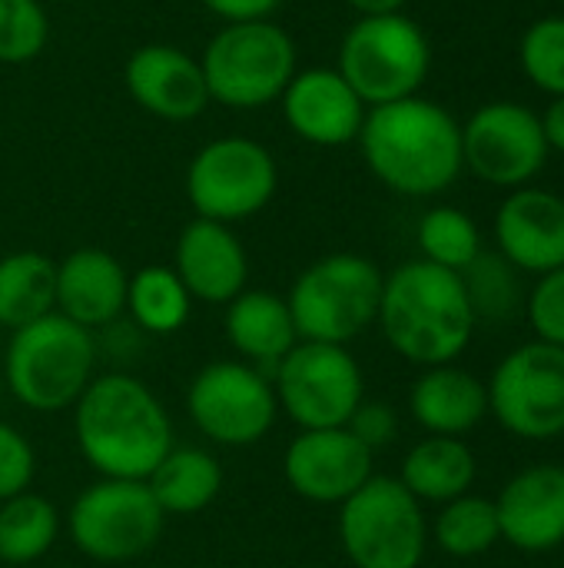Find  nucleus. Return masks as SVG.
<instances>
[{
  "instance_id": "2f4dec72",
  "label": "nucleus",
  "mask_w": 564,
  "mask_h": 568,
  "mask_svg": "<svg viewBox=\"0 0 564 568\" xmlns=\"http://www.w3.org/2000/svg\"><path fill=\"white\" fill-rule=\"evenodd\" d=\"M519 67L545 97L564 93V13L539 17L519 40Z\"/></svg>"
},
{
  "instance_id": "c756f323",
  "label": "nucleus",
  "mask_w": 564,
  "mask_h": 568,
  "mask_svg": "<svg viewBox=\"0 0 564 568\" xmlns=\"http://www.w3.org/2000/svg\"><path fill=\"white\" fill-rule=\"evenodd\" d=\"M475 323H505L515 313L525 310V290H522V273L502 256V253H479L462 273Z\"/></svg>"
},
{
  "instance_id": "0eeeda50",
  "label": "nucleus",
  "mask_w": 564,
  "mask_h": 568,
  "mask_svg": "<svg viewBox=\"0 0 564 568\" xmlns=\"http://www.w3.org/2000/svg\"><path fill=\"white\" fill-rule=\"evenodd\" d=\"M336 70L366 106L416 97L432 70V43L409 13L359 17L339 43Z\"/></svg>"
},
{
  "instance_id": "1a4fd4ad",
  "label": "nucleus",
  "mask_w": 564,
  "mask_h": 568,
  "mask_svg": "<svg viewBox=\"0 0 564 568\" xmlns=\"http://www.w3.org/2000/svg\"><path fill=\"white\" fill-rule=\"evenodd\" d=\"M279 190V166L269 146L253 136H216L186 166V200L203 220L239 223L263 213Z\"/></svg>"
},
{
  "instance_id": "f03ea898",
  "label": "nucleus",
  "mask_w": 564,
  "mask_h": 568,
  "mask_svg": "<svg viewBox=\"0 0 564 568\" xmlns=\"http://www.w3.org/2000/svg\"><path fill=\"white\" fill-rule=\"evenodd\" d=\"M73 436L83 459L103 479H136L163 463L173 449V426L153 389L126 373L90 379L73 403Z\"/></svg>"
},
{
  "instance_id": "e433bc0d",
  "label": "nucleus",
  "mask_w": 564,
  "mask_h": 568,
  "mask_svg": "<svg viewBox=\"0 0 564 568\" xmlns=\"http://www.w3.org/2000/svg\"><path fill=\"white\" fill-rule=\"evenodd\" d=\"M213 17L226 23H243V20H273V13L283 7V0H199Z\"/></svg>"
},
{
  "instance_id": "412c9836",
  "label": "nucleus",
  "mask_w": 564,
  "mask_h": 568,
  "mask_svg": "<svg viewBox=\"0 0 564 568\" xmlns=\"http://www.w3.org/2000/svg\"><path fill=\"white\" fill-rule=\"evenodd\" d=\"M130 273L96 246H80L57 263V313L83 329L110 326L126 310Z\"/></svg>"
},
{
  "instance_id": "f257e3e1",
  "label": "nucleus",
  "mask_w": 564,
  "mask_h": 568,
  "mask_svg": "<svg viewBox=\"0 0 564 568\" xmlns=\"http://www.w3.org/2000/svg\"><path fill=\"white\" fill-rule=\"evenodd\" d=\"M359 150L369 173L392 193L425 200L462 176V123L435 100L416 93L369 106Z\"/></svg>"
},
{
  "instance_id": "6ab92c4d",
  "label": "nucleus",
  "mask_w": 564,
  "mask_h": 568,
  "mask_svg": "<svg viewBox=\"0 0 564 568\" xmlns=\"http://www.w3.org/2000/svg\"><path fill=\"white\" fill-rule=\"evenodd\" d=\"M173 270L193 300L226 306L246 290L249 256L233 226L196 216L176 236Z\"/></svg>"
},
{
  "instance_id": "a878e982",
  "label": "nucleus",
  "mask_w": 564,
  "mask_h": 568,
  "mask_svg": "<svg viewBox=\"0 0 564 568\" xmlns=\"http://www.w3.org/2000/svg\"><path fill=\"white\" fill-rule=\"evenodd\" d=\"M57 310V263L37 250L0 260V326L20 329Z\"/></svg>"
},
{
  "instance_id": "20e7f679",
  "label": "nucleus",
  "mask_w": 564,
  "mask_h": 568,
  "mask_svg": "<svg viewBox=\"0 0 564 568\" xmlns=\"http://www.w3.org/2000/svg\"><path fill=\"white\" fill-rule=\"evenodd\" d=\"M96 346L90 329L57 310L13 329L3 356L10 396L33 413L70 409L93 379Z\"/></svg>"
},
{
  "instance_id": "7c9ffc66",
  "label": "nucleus",
  "mask_w": 564,
  "mask_h": 568,
  "mask_svg": "<svg viewBox=\"0 0 564 568\" xmlns=\"http://www.w3.org/2000/svg\"><path fill=\"white\" fill-rule=\"evenodd\" d=\"M416 240H419L422 260L452 273H462L482 253L479 223L459 206H432L429 213H422Z\"/></svg>"
},
{
  "instance_id": "c9c22d12",
  "label": "nucleus",
  "mask_w": 564,
  "mask_h": 568,
  "mask_svg": "<svg viewBox=\"0 0 564 568\" xmlns=\"http://www.w3.org/2000/svg\"><path fill=\"white\" fill-rule=\"evenodd\" d=\"M346 429L366 446V449H386L396 433H399V416L389 403H379V399H362L359 409L352 413V419L346 423Z\"/></svg>"
},
{
  "instance_id": "5701e85b",
  "label": "nucleus",
  "mask_w": 564,
  "mask_h": 568,
  "mask_svg": "<svg viewBox=\"0 0 564 568\" xmlns=\"http://www.w3.org/2000/svg\"><path fill=\"white\" fill-rule=\"evenodd\" d=\"M226 339L229 346L259 366H276L296 343V323L286 296L266 290H243L233 303H226Z\"/></svg>"
},
{
  "instance_id": "9d476101",
  "label": "nucleus",
  "mask_w": 564,
  "mask_h": 568,
  "mask_svg": "<svg viewBox=\"0 0 564 568\" xmlns=\"http://www.w3.org/2000/svg\"><path fill=\"white\" fill-rule=\"evenodd\" d=\"M163 529L166 513L136 479H100L66 513L70 542L93 562H133L163 539Z\"/></svg>"
},
{
  "instance_id": "c85d7f7f",
  "label": "nucleus",
  "mask_w": 564,
  "mask_h": 568,
  "mask_svg": "<svg viewBox=\"0 0 564 568\" xmlns=\"http://www.w3.org/2000/svg\"><path fill=\"white\" fill-rule=\"evenodd\" d=\"M432 539L452 559L485 556L495 542H502L495 503L485 496H472V493L445 503L442 513L435 516Z\"/></svg>"
},
{
  "instance_id": "a211bd4d",
  "label": "nucleus",
  "mask_w": 564,
  "mask_h": 568,
  "mask_svg": "<svg viewBox=\"0 0 564 568\" xmlns=\"http://www.w3.org/2000/svg\"><path fill=\"white\" fill-rule=\"evenodd\" d=\"M495 246L519 273L564 266V196L532 183L509 190L495 213Z\"/></svg>"
},
{
  "instance_id": "ddd939ff",
  "label": "nucleus",
  "mask_w": 564,
  "mask_h": 568,
  "mask_svg": "<svg viewBox=\"0 0 564 568\" xmlns=\"http://www.w3.org/2000/svg\"><path fill=\"white\" fill-rule=\"evenodd\" d=\"M186 409L193 426L216 446H256L279 416L273 379L239 359L203 366L186 389Z\"/></svg>"
},
{
  "instance_id": "cd10ccee",
  "label": "nucleus",
  "mask_w": 564,
  "mask_h": 568,
  "mask_svg": "<svg viewBox=\"0 0 564 568\" xmlns=\"http://www.w3.org/2000/svg\"><path fill=\"white\" fill-rule=\"evenodd\" d=\"M126 310L140 329L156 333V336H170V333L186 326L189 310H193V296L186 293V286L173 266L153 263V266H143L130 276Z\"/></svg>"
},
{
  "instance_id": "72a5a7b5",
  "label": "nucleus",
  "mask_w": 564,
  "mask_h": 568,
  "mask_svg": "<svg viewBox=\"0 0 564 568\" xmlns=\"http://www.w3.org/2000/svg\"><path fill=\"white\" fill-rule=\"evenodd\" d=\"M525 316L539 343L564 349V266L535 280L525 293Z\"/></svg>"
},
{
  "instance_id": "f8f14e48",
  "label": "nucleus",
  "mask_w": 564,
  "mask_h": 568,
  "mask_svg": "<svg viewBox=\"0 0 564 568\" xmlns=\"http://www.w3.org/2000/svg\"><path fill=\"white\" fill-rule=\"evenodd\" d=\"M489 413L499 426L529 443L564 436V349L525 343L512 349L485 383Z\"/></svg>"
},
{
  "instance_id": "393cba45",
  "label": "nucleus",
  "mask_w": 564,
  "mask_h": 568,
  "mask_svg": "<svg viewBox=\"0 0 564 568\" xmlns=\"http://www.w3.org/2000/svg\"><path fill=\"white\" fill-rule=\"evenodd\" d=\"M146 489L166 516H196L213 506L223 489V466L206 449H170L146 476Z\"/></svg>"
},
{
  "instance_id": "473e14b6",
  "label": "nucleus",
  "mask_w": 564,
  "mask_h": 568,
  "mask_svg": "<svg viewBox=\"0 0 564 568\" xmlns=\"http://www.w3.org/2000/svg\"><path fill=\"white\" fill-rule=\"evenodd\" d=\"M50 17L40 0H0V63L20 67L43 53Z\"/></svg>"
},
{
  "instance_id": "2eb2a0df",
  "label": "nucleus",
  "mask_w": 564,
  "mask_h": 568,
  "mask_svg": "<svg viewBox=\"0 0 564 568\" xmlns=\"http://www.w3.org/2000/svg\"><path fill=\"white\" fill-rule=\"evenodd\" d=\"M372 449H366L346 426L339 429H299L286 446L283 476L286 486L316 506H342L356 496L372 473Z\"/></svg>"
},
{
  "instance_id": "9b49d317",
  "label": "nucleus",
  "mask_w": 564,
  "mask_h": 568,
  "mask_svg": "<svg viewBox=\"0 0 564 568\" xmlns=\"http://www.w3.org/2000/svg\"><path fill=\"white\" fill-rule=\"evenodd\" d=\"M273 393L299 429H339L366 399V379L346 346L299 339L273 366Z\"/></svg>"
},
{
  "instance_id": "dca6fc26",
  "label": "nucleus",
  "mask_w": 564,
  "mask_h": 568,
  "mask_svg": "<svg viewBox=\"0 0 564 568\" xmlns=\"http://www.w3.org/2000/svg\"><path fill=\"white\" fill-rule=\"evenodd\" d=\"M279 110L293 136L322 150L356 143L369 113L362 97L346 83L336 67L296 70V77L279 97Z\"/></svg>"
},
{
  "instance_id": "7ed1b4c3",
  "label": "nucleus",
  "mask_w": 564,
  "mask_h": 568,
  "mask_svg": "<svg viewBox=\"0 0 564 568\" xmlns=\"http://www.w3.org/2000/svg\"><path fill=\"white\" fill-rule=\"evenodd\" d=\"M376 323L402 359L425 369L455 363L475 333V313L462 276L422 256L386 276Z\"/></svg>"
},
{
  "instance_id": "aec40b11",
  "label": "nucleus",
  "mask_w": 564,
  "mask_h": 568,
  "mask_svg": "<svg viewBox=\"0 0 564 568\" xmlns=\"http://www.w3.org/2000/svg\"><path fill=\"white\" fill-rule=\"evenodd\" d=\"M502 539L522 552H552L564 546V466L542 463L512 476L499 499Z\"/></svg>"
},
{
  "instance_id": "58836bf2",
  "label": "nucleus",
  "mask_w": 564,
  "mask_h": 568,
  "mask_svg": "<svg viewBox=\"0 0 564 568\" xmlns=\"http://www.w3.org/2000/svg\"><path fill=\"white\" fill-rule=\"evenodd\" d=\"M359 17H382V13H402L406 0H346Z\"/></svg>"
},
{
  "instance_id": "f3484780",
  "label": "nucleus",
  "mask_w": 564,
  "mask_h": 568,
  "mask_svg": "<svg viewBox=\"0 0 564 568\" xmlns=\"http://www.w3.org/2000/svg\"><path fill=\"white\" fill-rule=\"evenodd\" d=\"M123 87L130 100L156 120L186 123L209 106L199 57L176 43H143L123 63Z\"/></svg>"
},
{
  "instance_id": "4468645a",
  "label": "nucleus",
  "mask_w": 564,
  "mask_h": 568,
  "mask_svg": "<svg viewBox=\"0 0 564 568\" xmlns=\"http://www.w3.org/2000/svg\"><path fill=\"white\" fill-rule=\"evenodd\" d=\"M548 153L539 113L515 100H492L462 123V166L489 186H529Z\"/></svg>"
},
{
  "instance_id": "b1692460",
  "label": "nucleus",
  "mask_w": 564,
  "mask_h": 568,
  "mask_svg": "<svg viewBox=\"0 0 564 568\" xmlns=\"http://www.w3.org/2000/svg\"><path fill=\"white\" fill-rule=\"evenodd\" d=\"M479 463L465 439L455 436H425L416 443L402 459L399 483L419 499L445 506L459 496H465L475 486Z\"/></svg>"
},
{
  "instance_id": "f704fd0d",
  "label": "nucleus",
  "mask_w": 564,
  "mask_h": 568,
  "mask_svg": "<svg viewBox=\"0 0 564 568\" xmlns=\"http://www.w3.org/2000/svg\"><path fill=\"white\" fill-rule=\"evenodd\" d=\"M37 473V456L33 446L20 429L10 423H0V503L13 499L30 489Z\"/></svg>"
},
{
  "instance_id": "423d86ee",
  "label": "nucleus",
  "mask_w": 564,
  "mask_h": 568,
  "mask_svg": "<svg viewBox=\"0 0 564 568\" xmlns=\"http://www.w3.org/2000/svg\"><path fill=\"white\" fill-rule=\"evenodd\" d=\"M386 273L362 253H329L309 263L286 303L299 339L346 346L379 320Z\"/></svg>"
},
{
  "instance_id": "4c0bfd02",
  "label": "nucleus",
  "mask_w": 564,
  "mask_h": 568,
  "mask_svg": "<svg viewBox=\"0 0 564 568\" xmlns=\"http://www.w3.org/2000/svg\"><path fill=\"white\" fill-rule=\"evenodd\" d=\"M545 143L552 153H564V93L562 97H548V106L539 113Z\"/></svg>"
},
{
  "instance_id": "39448f33",
  "label": "nucleus",
  "mask_w": 564,
  "mask_h": 568,
  "mask_svg": "<svg viewBox=\"0 0 564 568\" xmlns=\"http://www.w3.org/2000/svg\"><path fill=\"white\" fill-rule=\"evenodd\" d=\"M209 103L226 110H263L279 103L299 70V50L289 30L273 20L223 23L199 57Z\"/></svg>"
},
{
  "instance_id": "6e6552de",
  "label": "nucleus",
  "mask_w": 564,
  "mask_h": 568,
  "mask_svg": "<svg viewBox=\"0 0 564 568\" xmlns=\"http://www.w3.org/2000/svg\"><path fill=\"white\" fill-rule=\"evenodd\" d=\"M339 542L356 568H419L429 549L422 503L392 476H372L339 506Z\"/></svg>"
},
{
  "instance_id": "4be33fe9",
  "label": "nucleus",
  "mask_w": 564,
  "mask_h": 568,
  "mask_svg": "<svg viewBox=\"0 0 564 568\" xmlns=\"http://www.w3.org/2000/svg\"><path fill=\"white\" fill-rule=\"evenodd\" d=\"M409 409L429 436L462 439L489 416V389L455 363L429 366L409 393Z\"/></svg>"
},
{
  "instance_id": "bb28decb",
  "label": "nucleus",
  "mask_w": 564,
  "mask_h": 568,
  "mask_svg": "<svg viewBox=\"0 0 564 568\" xmlns=\"http://www.w3.org/2000/svg\"><path fill=\"white\" fill-rule=\"evenodd\" d=\"M60 536V513L47 496L20 493L0 503V562L30 566L43 559Z\"/></svg>"
}]
</instances>
